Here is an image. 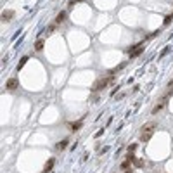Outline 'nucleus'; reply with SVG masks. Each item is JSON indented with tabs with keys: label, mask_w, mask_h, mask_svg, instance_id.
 Instances as JSON below:
<instances>
[{
	"label": "nucleus",
	"mask_w": 173,
	"mask_h": 173,
	"mask_svg": "<svg viewBox=\"0 0 173 173\" xmlns=\"http://www.w3.org/2000/svg\"><path fill=\"white\" fill-rule=\"evenodd\" d=\"M119 168H121L123 172H125V170H130V159L126 157L125 161H121V165H119Z\"/></svg>",
	"instance_id": "obj_14"
},
{
	"label": "nucleus",
	"mask_w": 173,
	"mask_h": 173,
	"mask_svg": "<svg viewBox=\"0 0 173 173\" xmlns=\"http://www.w3.org/2000/svg\"><path fill=\"white\" fill-rule=\"evenodd\" d=\"M153 133H154V132H140V137H138V138H140V142H144V144H145V142H149V140L153 138Z\"/></svg>",
	"instance_id": "obj_7"
},
{
	"label": "nucleus",
	"mask_w": 173,
	"mask_h": 173,
	"mask_svg": "<svg viewBox=\"0 0 173 173\" xmlns=\"http://www.w3.org/2000/svg\"><path fill=\"white\" fill-rule=\"evenodd\" d=\"M113 81H114V75H107L104 78H99L95 83L92 85V92H100V90L107 88L109 85H113Z\"/></svg>",
	"instance_id": "obj_1"
},
{
	"label": "nucleus",
	"mask_w": 173,
	"mask_h": 173,
	"mask_svg": "<svg viewBox=\"0 0 173 173\" xmlns=\"http://www.w3.org/2000/svg\"><path fill=\"white\" fill-rule=\"evenodd\" d=\"M173 21V14H170V16H166V18H165V19H163V24H165V26H166V24H170V23H172Z\"/></svg>",
	"instance_id": "obj_17"
},
{
	"label": "nucleus",
	"mask_w": 173,
	"mask_h": 173,
	"mask_svg": "<svg viewBox=\"0 0 173 173\" xmlns=\"http://www.w3.org/2000/svg\"><path fill=\"white\" fill-rule=\"evenodd\" d=\"M28 56H23V57L19 59V62H18V71H21V69H23V68H24V64H26V62H28Z\"/></svg>",
	"instance_id": "obj_13"
},
{
	"label": "nucleus",
	"mask_w": 173,
	"mask_h": 173,
	"mask_svg": "<svg viewBox=\"0 0 173 173\" xmlns=\"http://www.w3.org/2000/svg\"><path fill=\"white\" fill-rule=\"evenodd\" d=\"M19 88V80L16 76H11L7 80V83H5V90H9V92H14V90H18Z\"/></svg>",
	"instance_id": "obj_2"
},
{
	"label": "nucleus",
	"mask_w": 173,
	"mask_h": 173,
	"mask_svg": "<svg viewBox=\"0 0 173 173\" xmlns=\"http://www.w3.org/2000/svg\"><path fill=\"white\" fill-rule=\"evenodd\" d=\"M43 47H45V40H43V38H38L37 42H35V45H33L35 52H42V50H43Z\"/></svg>",
	"instance_id": "obj_8"
},
{
	"label": "nucleus",
	"mask_w": 173,
	"mask_h": 173,
	"mask_svg": "<svg viewBox=\"0 0 173 173\" xmlns=\"http://www.w3.org/2000/svg\"><path fill=\"white\" fill-rule=\"evenodd\" d=\"M165 106H166V104H165V100H159V102H157V104L153 107V111H151V113H153V114H157V113H159Z\"/></svg>",
	"instance_id": "obj_12"
},
{
	"label": "nucleus",
	"mask_w": 173,
	"mask_h": 173,
	"mask_svg": "<svg viewBox=\"0 0 173 173\" xmlns=\"http://www.w3.org/2000/svg\"><path fill=\"white\" fill-rule=\"evenodd\" d=\"M66 18H68V12H66V11H61L54 23H56V24H61V23H64V21H66Z\"/></svg>",
	"instance_id": "obj_10"
},
{
	"label": "nucleus",
	"mask_w": 173,
	"mask_h": 173,
	"mask_svg": "<svg viewBox=\"0 0 173 173\" xmlns=\"http://www.w3.org/2000/svg\"><path fill=\"white\" fill-rule=\"evenodd\" d=\"M83 119H85V116H83V118H80V119H76V121H71V123H68V128H69V132H71V133L78 132V130L83 126Z\"/></svg>",
	"instance_id": "obj_3"
},
{
	"label": "nucleus",
	"mask_w": 173,
	"mask_h": 173,
	"mask_svg": "<svg viewBox=\"0 0 173 173\" xmlns=\"http://www.w3.org/2000/svg\"><path fill=\"white\" fill-rule=\"evenodd\" d=\"M137 149H138V142H133V144H130V145H128V149H126V151H128L130 154H133Z\"/></svg>",
	"instance_id": "obj_15"
},
{
	"label": "nucleus",
	"mask_w": 173,
	"mask_h": 173,
	"mask_svg": "<svg viewBox=\"0 0 173 173\" xmlns=\"http://www.w3.org/2000/svg\"><path fill=\"white\" fill-rule=\"evenodd\" d=\"M154 130H156V123H145V125H144V126H142V128H140V132H154Z\"/></svg>",
	"instance_id": "obj_11"
},
{
	"label": "nucleus",
	"mask_w": 173,
	"mask_h": 173,
	"mask_svg": "<svg viewBox=\"0 0 173 173\" xmlns=\"http://www.w3.org/2000/svg\"><path fill=\"white\" fill-rule=\"evenodd\" d=\"M54 166H56V157H50V159H47V163H45V166H43V172H42V173H52Z\"/></svg>",
	"instance_id": "obj_4"
},
{
	"label": "nucleus",
	"mask_w": 173,
	"mask_h": 173,
	"mask_svg": "<svg viewBox=\"0 0 173 173\" xmlns=\"http://www.w3.org/2000/svg\"><path fill=\"white\" fill-rule=\"evenodd\" d=\"M78 2H83V0H71V2H69V4H68V7H69V9H71V7H73V5H75V4H78Z\"/></svg>",
	"instance_id": "obj_18"
},
{
	"label": "nucleus",
	"mask_w": 173,
	"mask_h": 173,
	"mask_svg": "<svg viewBox=\"0 0 173 173\" xmlns=\"http://www.w3.org/2000/svg\"><path fill=\"white\" fill-rule=\"evenodd\" d=\"M168 88H170V90H173V78L170 80V83H168Z\"/></svg>",
	"instance_id": "obj_19"
},
{
	"label": "nucleus",
	"mask_w": 173,
	"mask_h": 173,
	"mask_svg": "<svg viewBox=\"0 0 173 173\" xmlns=\"http://www.w3.org/2000/svg\"><path fill=\"white\" fill-rule=\"evenodd\" d=\"M125 173H132V170H125Z\"/></svg>",
	"instance_id": "obj_20"
},
{
	"label": "nucleus",
	"mask_w": 173,
	"mask_h": 173,
	"mask_svg": "<svg viewBox=\"0 0 173 173\" xmlns=\"http://www.w3.org/2000/svg\"><path fill=\"white\" fill-rule=\"evenodd\" d=\"M142 52H144V43H142V45H138V47H137L135 50H132V52H130L128 56H130V59H135V57H138V56H140Z\"/></svg>",
	"instance_id": "obj_6"
},
{
	"label": "nucleus",
	"mask_w": 173,
	"mask_h": 173,
	"mask_svg": "<svg viewBox=\"0 0 173 173\" xmlns=\"http://www.w3.org/2000/svg\"><path fill=\"white\" fill-rule=\"evenodd\" d=\"M133 165H135V168H144V159L135 157V159H133Z\"/></svg>",
	"instance_id": "obj_16"
},
{
	"label": "nucleus",
	"mask_w": 173,
	"mask_h": 173,
	"mask_svg": "<svg viewBox=\"0 0 173 173\" xmlns=\"http://www.w3.org/2000/svg\"><path fill=\"white\" fill-rule=\"evenodd\" d=\"M14 11H11V9H5L4 12H2V23H9V21H12V18H14Z\"/></svg>",
	"instance_id": "obj_5"
},
{
	"label": "nucleus",
	"mask_w": 173,
	"mask_h": 173,
	"mask_svg": "<svg viewBox=\"0 0 173 173\" xmlns=\"http://www.w3.org/2000/svg\"><path fill=\"white\" fill-rule=\"evenodd\" d=\"M68 144H69V137L68 138H64V140H61L56 144V151H64L66 147H68Z\"/></svg>",
	"instance_id": "obj_9"
}]
</instances>
